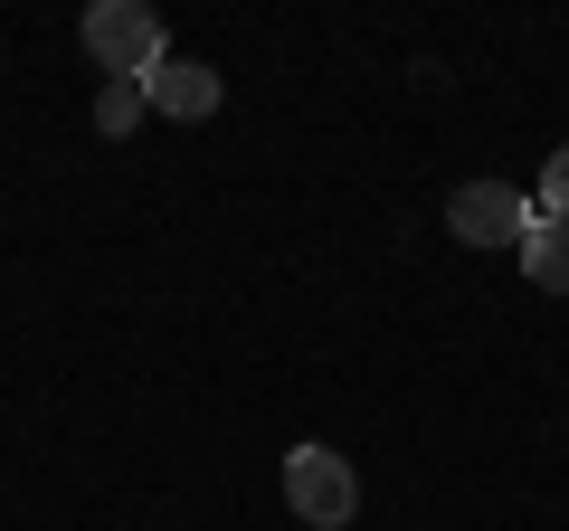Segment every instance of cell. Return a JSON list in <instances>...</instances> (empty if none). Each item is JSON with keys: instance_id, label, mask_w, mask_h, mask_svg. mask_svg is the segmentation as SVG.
Listing matches in <instances>:
<instances>
[{"instance_id": "cell-5", "label": "cell", "mask_w": 569, "mask_h": 531, "mask_svg": "<svg viewBox=\"0 0 569 531\" xmlns=\"http://www.w3.org/2000/svg\"><path fill=\"white\" fill-rule=\"evenodd\" d=\"M522 275L541 294H569V219H541L531 209V228H522Z\"/></svg>"}, {"instance_id": "cell-4", "label": "cell", "mask_w": 569, "mask_h": 531, "mask_svg": "<svg viewBox=\"0 0 569 531\" xmlns=\"http://www.w3.org/2000/svg\"><path fill=\"white\" fill-rule=\"evenodd\" d=\"M142 104L171 114V123H200V114H219V77H209L200 58H162L152 77H142Z\"/></svg>"}, {"instance_id": "cell-7", "label": "cell", "mask_w": 569, "mask_h": 531, "mask_svg": "<svg viewBox=\"0 0 569 531\" xmlns=\"http://www.w3.org/2000/svg\"><path fill=\"white\" fill-rule=\"evenodd\" d=\"M531 209H541V219H569V143L541 162V200H531Z\"/></svg>"}, {"instance_id": "cell-1", "label": "cell", "mask_w": 569, "mask_h": 531, "mask_svg": "<svg viewBox=\"0 0 569 531\" xmlns=\"http://www.w3.org/2000/svg\"><path fill=\"white\" fill-rule=\"evenodd\" d=\"M77 39H86V58H96L104 77H152V67L171 58V29H162L152 0H96Z\"/></svg>"}, {"instance_id": "cell-6", "label": "cell", "mask_w": 569, "mask_h": 531, "mask_svg": "<svg viewBox=\"0 0 569 531\" xmlns=\"http://www.w3.org/2000/svg\"><path fill=\"white\" fill-rule=\"evenodd\" d=\"M142 114H152V104H142V77H104L96 86V133H114V143H123Z\"/></svg>"}, {"instance_id": "cell-3", "label": "cell", "mask_w": 569, "mask_h": 531, "mask_svg": "<svg viewBox=\"0 0 569 531\" xmlns=\"http://www.w3.org/2000/svg\"><path fill=\"white\" fill-rule=\"evenodd\" d=\"M447 228H456L466 247H522V228H531V200H522L512 181H466V190L447 200Z\"/></svg>"}, {"instance_id": "cell-2", "label": "cell", "mask_w": 569, "mask_h": 531, "mask_svg": "<svg viewBox=\"0 0 569 531\" xmlns=\"http://www.w3.org/2000/svg\"><path fill=\"white\" fill-rule=\"evenodd\" d=\"M284 503H295V522L342 531L351 512H361V474H351V455H332V447H295V455H284Z\"/></svg>"}]
</instances>
